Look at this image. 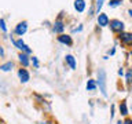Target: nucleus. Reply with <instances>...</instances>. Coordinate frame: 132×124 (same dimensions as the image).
Returning a JSON list of instances; mask_svg holds the SVG:
<instances>
[{"label": "nucleus", "mask_w": 132, "mask_h": 124, "mask_svg": "<svg viewBox=\"0 0 132 124\" xmlns=\"http://www.w3.org/2000/svg\"><path fill=\"white\" fill-rule=\"evenodd\" d=\"M96 83H98V88L101 91L102 97L107 98L109 92H107V73L103 68H99L96 70Z\"/></svg>", "instance_id": "1"}, {"label": "nucleus", "mask_w": 132, "mask_h": 124, "mask_svg": "<svg viewBox=\"0 0 132 124\" xmlns=\"http://www.w3.org/2000/svg\"><path fill=\"white\" fill-rule=\"evenodd\" d=\"M65 17V12L62 11L58 14V17L55 18V21L52 22V32L55 33V35H62V33H65V29H66V22L63 19Z\"/></svg>", "instance_id": "2"}, {"label": "nucleus", "mask_w": 132, "mask_h": 124, "mask_svg": "<svg viewBox=\"0 0 132 124\" xmlns=\"http://www.w3.org/2000/svg\"><path fill=\"white\" fill-rule=\"evenodd\" d=\"M109 28H110L111 33L120 35V33L125 32V22H124L122 19H118V18H111L110 24H109Z\"/></svg>", "instance_id": "3"}, {"label": "nucleus", "mask_w": 132, "mask_h": 124, "mask_svg": "<svg viewBox=\"0 0 132 124\" xmlns=\"http://www.w3.org/2000/svg\"><path fill=\"white\" fill-rule=\"evenodd\" d=\"M10 40H11V43L14 44V47L18 50L19 52H25V54H29V55L32 54V48L25 43L22 37H19V39H14L12 36H10Z\"/></svg>", "instance_id": "4"}, {"label": "nucleus", "mask_w": 132, "mask_h": 124, "mask_svg": "<svg viewBox=\"0 0 132 124\" xmlns=\"http://www.w3.org/2000/svg\"><path fill=\"white\" fill-rule=\"evenodd\" d=\"M117 41L124 48H132V32L125 30V32L117 35Z\"/></svg>", "instance_id": "5"}, {"label": "nucleus", "mask_w": 132, "mask_h": 124, "mask_svg": "<svg viewBox=\"0 0 132 124\" xmlns=\"http://www.w3.org/2000/svg\"><path fill=\"white\" fill-rule=\"evenodd\" d=\"M96 24L99 28H109V24H110V17L109 14H106V12H99L96 15Z\"/></svg>", "instance_id": "6"}, {"label": "nucleus", "mask_w": 132, "mask_h": 124, "mask_svg": "<svg viewBox=\"0 0 132 124\" xmlns=\"http://www.w3.org/2000/svg\"><path fill=\"white\" fill-rule=\"evenodd\" d=\"M56 41H58L59 44L66 45V47H72L73 43H74L72 35H68V33H62V35H58V36H56Z\"/></svg>", "instance_id": "7"}, {"label": "nucleus", "mask_w": 132, "mask_h": 124, "mask_svg": "<svg viewBox=\"0 0 132 124\" xmlns=\"http://www.w3.org/2000/svg\"><path fill=\"white\" fill-rule=\"evenodd\" d=\"M28 29H29V24H28V21H21V22H18L15 25V28H14V33L16 36H19V37H22L25 33L28 32Z\"/></svg>", "instance_id": "8"}, {"label": "nucleus", "mask_w": 132, "mask_h": 124, "mask_svg": "<svg viewBox=\"0 0 132 124\" xmlns=\"http://www.w3.org/2000/svg\"><path fill=\"white\" fill-rule=\"evenodd\" d=\"M16 74H18V79L22 84H26V83L30 80V73H29V70L26 68H22V66H21L18 69V72H16Z\"/></svg>", "instance_id": "9"}, {"label": "nucleus", "mask_w": 132, "mask_h": 124, "mask_svg": "<svg viewBox=\"0 0 132 124\" xmlns=\"http://www.w3.org/2000/svg\"><path fill=\"white\" fill-rule=\"evenodd\" d=\"M73 8L77 14H82V12H85V10H87V2L85 0H74Z\"/></svg>", "instance_id": "10"}, {"label": "nucleus", "mask_w": 132, "mask_h": 124, "mask_svg": "<svg viewBox=\"0 0 132 124\" xmlns=\"http://www.w3.org/2000/svg\"><path fill=\"white\" fill-rule=\"evenodd\" d=\"M118 113L121 114L124 119L129 116V107H128V103H127L125 99L120 101V103H118Z\"/></svg>", "instance_id": "11"}, {"label": "nucleus", "mask_w": 132, "mask_h": 124, "mask_svg": "<svg viewBox=\"0 0 132 124\" xmlns=\"http://www.w3.org/2000/svg\"><path fill=\"white\" fill-rule=\"evenodd\" d=\"M65 64L68 65L72 70L77 69V59L74 58V55H72V54H66L65 55Z\"/></svg>", "instance_id": "12"}, {"label": "nucleus", "mask_w": 132, "mask_h": 124, "mask_svg": "<svg viewBox=\"0 0 132 124\" xmlns=\"http://www.w3.org/2000/svg\"><path fill=\"white\" fill-rule=\"evenodd\" d=\"M18 61L22 68H28L30 65V55L29 54H25V52H19L18 54Z\"/></svg>", "instance_id": "13"}, {"label": "nucleus", "mask_w": 132, "mask_h": 124, "mask_svg": "<svg viewBox=\"0 0 132 124\" xmlns=\"http://www.w3.org/2000/svg\"><path fill=\"white\" fill-rule=\"evenodd\" d=\"M85 88H87V91H89V92L96 91V90H98L96 79H88V80H87V84H85Z\"/></svg>", "instance_id": "14"}, {"label": "nucleus", "mask_w": 132, "mask_h": 124, "mask_svg": "<svg viewBox=\"0 0 132 124\" xmlns=\"http://www.w3.org/2000/svg\"><path fill=\"white\" fill-rule=\"evenodd\" d=\"M12 68H14V62L7 61V62H4V64L0 65V72H11Z\"/></svg>", "instance_id": "15"}, {"label": "nucleus", "mask_w": 132, "mask_h": 124, "mask_svg": "<svg viewBox=\"0 0 132 124\" xmlns=\"http://www.w3.org/2000/svg\"><path fill=\"white\" fill-rule=\"evenodd\" d=\"M122 3H124V0H109V2H107V6L110 8H118V7L122 6Z\"/></svg>", "instance_id": "16"}, {"label": "nucleus", "mask_w": 132, "mask_h": 124, "mask_svg": "<svg viewBox=\"0 0 132 124\" xmlns=\"http://www.w3.org/2000/svg\"><path fill=\"white\" fill-rule=\"evenodd\" d=\"M124 79H125V84L128 87H131L132 86V72H131L129 69L125 70V76H124Z\"/></svg>", "instance_id": "17"}, {"label": "nucleus", "mask_w": 132, "mask_h": 124, "mask_svg": "<svg viewBox=\"0 0 132 124\" xmlns=\"http://www.w3.org/2000/svg\"><path fill=\"white\" fill-rule=\"evenodd\" d=\"M106 0H95V10H96V15L99 12H102V7L105 4Z\"/></svg>", "instance_id": "18"}, {"label": "nucleus", "mask_w": 132, "mask_h": 124, "mask_svg": "<svg viewBox=\"0 0 132 124\" xmlns=\"http://www.w3.org/2000/svg\"><path fill=\"white\" fill-rule=\"evenodd\" d=\"M30 64L33 65V68H35V69H39L40 68V61H39V58H37L36 55H32L30 57Z\"/></svg>", "instance_id": "19"}, {"label": "nucleus", "mask_w": 132, "mask_h": 124, "mask_svg": "<svg viewBox=\"0 0 132 124\" xmlns=\"http://www.w3.org/2000/svg\"><path fill=\"white\" fill-rule=\"evenodd\" d=\"M0 30H2L3 33H7L8 32V28L6 25V21H4L3 18H0Z\"/></svg>", "instance_id": "20"}, {"label": "nucleus", "mask_w": 132, "mask_h": 124, "mask_svg": "<svg viewBox=\"0 0 132 124\" xmlns=\"http://www.w3.org/2000/svg\"><path fill=\"white\" fill-rule=\"evenodd\" d=\"M82 29H84V25H82V24H78V26H76V28L72 29V33H80V32H82Z\"/></svg>", "instance_id": "21"}, {"label": "nucleus", "mask_w": 132, "mask_h": 124, "mask_svg": "<svg viewBox=\"0 0 132 124\" xmlns=\"http://www.w3.org/2000/svg\"><path fill=\"white\" fill-rule=\"evenodd\" d=\"M114 116H116V105L111 103L110 105V119H114Z\"/></svg>", "instance_id": "22"}, {"label": "nucleus", "mask_w": 132, "mask_h": 124, "mask_svg": "<svg viewBox=\"0 0 132 124\" xmlns=\"http://www.w3.org/2000/svg\"><path fill=\"white\" fill-rule=\"evenodd\" d=\"M116 51H117V50H116V45H113V47H111L109 51H107V55H109V57H113L114 54H116Z\"/></svg>", "instance_id": "23"}, {"label": "nucleus", "mask_w": 132, "mask_h": 124, "mask_svg": "<svg viewBox=\"0 0 132 124\" xmlns=\"http://www.w3.org/2000/svg\"><path fill=\"white\" fill-rule=\"evenodd\" d=\"M117 74H118L120 77H124V76H125V69H124V68H120L118 72H117Z\"/></svg>", "instance_id": "24"}, {"label": "nucleus", "mask_w": 132, "mask_h": 124, "mask_svg": "<svg viewBox=\"0 0 132 124\" xmlns=\"http://www.w3.org/2000/svg\"><path fill=\"white\" fill-rule=\"evenodd\" d=\"M4 55H6V52H4V48H3V45H0V58H4Z\"/></svg>", "instance_id": "25"}, {"label": "nucleus", "mask_w": 132, "mask_h": 124, "mask_svg": "<svg viewBox=\"0 0 132 124\" xmlns=\"http://www.w3.org/2000/svg\"><path fill=\"white\" fill-rule=\"evenodd\" d=\"M124 124H132V119L125 117V119H124Z\"/></svg>", "instance_id": "26"}, {"label": "nucleus", "mask_w": 132, "mask_h": 124, "mask_svg": "<svg viewBox=\"0 0 132 124\" xmlns=\"http://www.w3.org/2000/svg\"><path fill=\"white\" fill-rule=\"evenodd\" d=\"M127 14H128V15H129V17H131V18H132V8H128V11H127Z\"/></svg>", "instance_id": "27"}, {"label": "nucleus", "mask_w": 132, "mask_h": 124, "mask_svg": "<svg viewBox=\"0 0 132 124\" xmlns=\"http://www.w3.org/2000/svg\"><path fill=\"white\" fill-rule=\"evenodd\" d=\"M116 124H124V120L120 119V120H117V123H116Z\"/></svg>", "instance_id": "28"}, {"label": "nucleus", "mask_w": 132, "mask_h": 124, "mask_svg": "<svg viewBox=\"0 0 132 124\" xmlns=\"http://www.w3.org/2000/svg\"><path fill=\"white\" fill-rule=\"evenodd\" d=\"M129 70H131V72H132V64H131V66H129Z\"/></svg>", "instance_id": "29"}, {"label": "nucleus", "mask_w": 132, "mask_h": 124, "mask_svg": "<svg viewBox=\"0 0 132 124\" xmlns=\"http://www.w3.org/2000/svg\"><path fill=\"white\" fill-rule=\"evenodd\" d=\"M39 124H47V123H45V121H44V123H39Z\"/></svg>", "instance_id": "30"}, {"label": "nucleus", "mask_w": 132, "mask_h": 124, "mask_svg": "<svg viewBox=\"0 0 132 124\" xmlns=\"http://www.w3.org/2000/svg\"><path fill=\"white\" fill-rule=\"evenodd\" d=\"M129 2H131V3H132V0H129Z\"/></svg>", "instance_id": "31"}]
</instances>
